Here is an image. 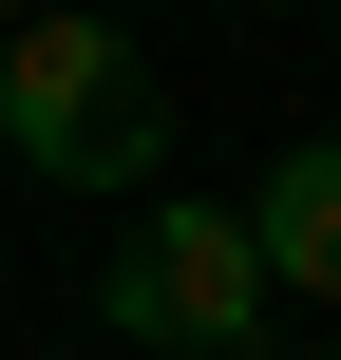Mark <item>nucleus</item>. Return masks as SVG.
I'll list each match as a JSON object with an SVG mask.
<instances>
[{
	"instance_id": "obj_1",
	"label": "nucleus",
	"mask_w": 341,
	"mask_h": 360,
	"mask_svg": "<svg viewBox=\"0 0 341 360\" xmlns=\"http://www.w3.org/2000/svg\"><path fill=\"white\" fill-rule=\"evenodd\" d=\"M0 152H38V190H133V171L171 152L152 57H133L114 19H76V0L0 19Z\"/></svg>"
},
{
	"instance_id": "obj_2",
	"label": "nucleus",
	"mask_w": 341,
	"mask_h": 360,
	"mask_svg": "<svg viewBox=\"0 0 341 360\" xmlns=\"http://www.w3.org/2000/svg\"><path fill=\"white\" fill-rule=\"evenodd\" d=\"M95 323L152 342V360H266V247H247V209H228V190H171V209L114 247Z\"/></svg>"
},
{
	"instance_id": "obj_3",
	"label": "nucleus",
	"mask_w": 341,
	"mask_h": 360,
	"mask_svg": "<svg viewBox=\"0 0 341 360\" xmlns=\"http://www.w3.org/2000/svg\"><path fill=\"white\" fill-rule=\"evenodd\" d=\"M247 247H266V304H341V133L247 190Z\"/></svg>"
}]
</instances>
